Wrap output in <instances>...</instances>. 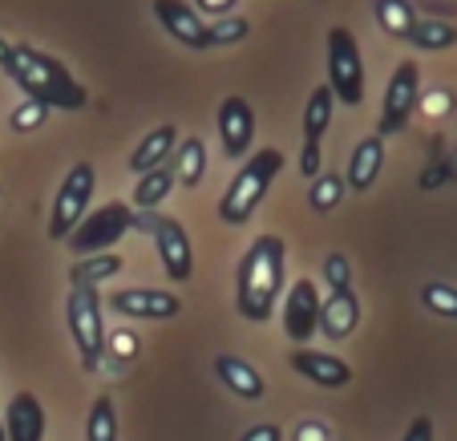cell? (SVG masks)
I'll use <instances>...</instances> for the list:
<instances>
[{
  "instance_id": "obj_12",
  "label": "cell",
  "mask_w": 457,
  "mask_h": 441,
  "mask_svg": "<svg viewBox=\"0 0 457 441\" xmlns=\"http://www.w3.org/2000/svg\"><path fill=\"white\" fill-rule=\"evenodd\" d=\"M110 308L118 316H134V320H170L182 312V300L158 287H121L110 295Z\"/></svg>"
},
{
  "instance_id": "obj_18",
  "label": "cell",
  "mask_w": 457,
  "mask_h": 441,
  "mask_svg": "<svg viewBox=\"0 0 457 441\" xmlns=\"http://www.w3.org/2000/svg\"><path fill=\"white\" fill-rule=\"evenodd\" d=\"M215 377L235 393V397H243V401H259L263 393H268L263 372H259L255 364H247L243 356H231V353H223L215 361Z\"/></svg>"
},
{
  "instance_id": "obj_19",
  "label": "cell",
  "mask_w": 457,
  "mask_h": 441,
  "mask_svg": "<svg viewBox=\"0 0 457 441\" xmlns=\"http://www.w3.org/2000/svg\"><path fill=\"white\" fill-rule=\"evenodd\" d=\"M174 146H179V130H174L170 121H166V126H154V130H150L146 138L134 146V154H129V171H134V174L158 171V166L170 162Z\"/></svg>"
},
{
  "instance_id": "obj_3",
  "label": "cell",
  "mask_w": 457,
  "mask_h": 441,
  "mask_svg": "<svg viewBox=\"0 0 457 441\" xmlns=\"http://www.w3.org/2000/svg\"><path fill=\"white\" fill-rule=\"evenodd\" d=\"M284 150L276 146H263L255 150V154L247 158V162L235 171V179L227 182V191H223V203H219V219L231 227H243L251 215L259 211V203L268 199L271 191V182H276V174L284 171Z\"/></svg>"
},
{
  "instance_id": "obj_33",
  "label": "cell",
  "mask_w": 457,
  "mask_h": 441,
  "mask_svg": "<svg viewBox=\"0 0 457 441\" xmlns=\"http://www.w3.org/2000/svg\"><path fill=\"white\" fill-rule=\"evenodd\" d=\"M239 441H284V429L279 425H251V429H243V437Z\"/></svg>"
},
{
  "instance_id": "obj_26",
  "label": "cell",
  "mask_w": 457,
  "mask_h": 441,
  "mask_svg": "<svg viewBox=\"0 0 457 441\" xmlns=\"http://www.w3.org/2000/svg\"><path fill=\"white\" fill-rule=\"evenodd\" d=\"M86 441H118V409L113 397H94L89 405V421H86Z\"/></svg>"
},
{
  "instance_id": "obj_14",
  "label": "cell",
  "mask_w": 457,
  "mask_h": 441,
  "mask_svg": "<svg viewBox=\"0 0 457 441\" xmlns=\"http://www.w3.org/2000/svg\"><path fill=\"white\" fill-rule=\"evenodd\" d=\"M361 324V295L353 287L345 292H328V300H320V324H316V337H328V340H348Z\"/></svg>"
},
{
  "instance_id": "obj_17",
  "label": "cell",
  "mask_w": 457,
  "mask_h": 441,
  "mask_svg": "<svg viewBox=\"0 0 457 441\" xmlns=\"http://www.w3.org/2000/svg\"><path fill=\"white\" fill-rule=\"evenodd\" d=\"M380 166H385V138H380V134H369V138H361L353 146V154H348L345 187H353V191H369L372 182H377Z\"/></svg>"
},
{
  "instance_id": "obj_32",
  "label": "cell",
  "mask_w": 457,
  "mask_h": 441,
  "mask_svg": "<svg viewBox=\"0 0 457 441\" xmlns=\"http://www.w3.org/2000/svg\"><path fill=\"white\" fill-rule=\"evenodd\" d=\"M300 174L303 179H320V174H324V158H320V146H303L300 150Z\"/></svg>"
},
{
  "instance_id": "obj_15",
  "label": "cell",
  "mask_w": 457,
  "mask_h": 441,
  "mask_svg": "<svg viewBox=\"0 0 457 441\" xmlns=\"http://www.w3.org/2000/svg\"><path fill=\"white\" fill-rule=\"evenodd\" d=\"M287 364H292V372L308 377L312 385H324V389H345V385L353 381V369H348L340 356L316 353V348H292Z\"/></svg>"
},
{
  "instance_id": "obj_1",
  "label": "cell",
  "mask_w": 457,
  "mask_h": 441,
  "mask_svg": "<svg viewBox=\"0 0 457 441\" xmlns=\"http://www.w3.org/2000/svg\"><path fill=\"white\" fill-rule=\"evenodd\" d=\"M0 70L12 78V86L25 94V102H37V105H45V110L78 113V110H86V102H89V89L73 78L65 61L49 57V53L33 49V45H25V41H12L9 61H4Z\"/></svg>"
},
{
  "instance_id": "obj_28",
  "label": "cell",
  "mask_w": 457,
  "mask_h": 441,
  "mask_svg": "<svg viewBox=\"0 0 457 441\" xmlns=\"http://www.w3.org/2000/svg\"><path fill=\"white\" fill-rule=\"evenodd\" d=\"M247 33H251V21L247 17H219L215 25H207V41H211V49L215 45H239V41H247Z\"/></svg>"
},
{
  "instance_id": "obj_8",
  "label": "cell",
  "mask_w": 457,
  "mask_h": 441,
  "mask_svg": "<svg viewBox=\"0 0 457 441\" xmlns=\"http://www.w3.org/2000/svg\"><path fill=\"white\" fill-rule=\"evenodd\" d=\"M94 187H97V171L89 162H78L65 182L57 187V199L49 211V239L65 243L73 235V227L89 215V203H94Z\"/></svg>"
},
{
  "instance_id": "obj_27",
  "label": "cell",
  "mask_w": 457,
  "mask_h": 441,
  "mask_svg": "<svg viewBox=\"0 0 457 441\" xmlns=\"http://www.w3.org/2000/svg\"><path fill=\"white\" fill-rule=\"evenodd\" d=\"M345 199V174L328 171V174H320V179H312V191H308V203L312 211H320V215H328L337 203Z\"/></svg>"
},
{
  "instance_id": "obj_5",
  "label": "cell",
  "mask_w": 457,
  "mask_h": 441,
  "mask_svg": "<svg viewBox=\"0 0 457 441\" xmlns=\"http://www.w3.org/2000/svg\"><path fill=\"white\" fill-rule=\"evenodd\" d=\"M129 231H134V207L113 199V203H102V207L89 211V215L73 227V235L65 243H70V255L89 260V255H105V251L126 239Z\"/></svg>"
},
{
  "instance_id": "obj_21",
  "label": "cell",
  "mask_w": 457,
  "mask_h": 441,
  "mask_svg": "<svg viewBox=\"0 0 457 441\" xmlns=\"http://www.w3.org/2000/svg\"><path fill=\"white\" fill-rule=\"evenodd\" d=\"M332 113H337V97L328 86H316L303 105V146H320V138L328 134Z\"/></svg>"
},
{
  "instance_id": "obj_29",
  "label": "cell",
  "mask_w": 457,
  "mask_h": 441,
  "mask_svg": "<svg viewBox=\"0 0 457 441\" xmlns=\"http://www.w3.org/2000/svg\"><path fill=\"white\" fill-rule=\"evenodd\" d=\"M421 304L429 312H437V316H449V320H457V287H449V284H425L421 287Z\"/></svg>"
},
{
  "instance_id": "obj_9",
  "label": "cell",
  "mask_w": 457,
  "mask_h": 441,
  "mask_svg": "<svg viewBox=\"0 0 457 441\" xmlns=\"http://www.w3.org/2000/svg\"><path fill=\"white\" fill-rule=\"evenodd\" d=\"M417 102H421V70H417V61H401L385 86V102H380V138H393L405 130Z\"/></svg>"
},
{
  "instance_id": "obj_4",
  "label": "cell",
  "mask_w": 457,
  "mask_h": 441,
  "mask_svg": "<svg viewBox=\"0 0 457 441\" xmlns=\"http://www.w3.org/2000/svg\"><path fill=\"white\" fill-rule=\"evenodd\" d=\"M65 320H70V340L81 356V369L97 372L105 348H110V332H105V316H102V292L97 287H70Z\"/></svg>"
},
{
  "instance_id": "obj_22",
  "label": "cell",
  "mask_w": 457,
  "mask_h": 441,
  "mask_svg": "<svg viewBox=\"0 0 457 441\" xmlns=\"http://www.w3.org/2000/svg\"><path fill=\"white\" fill-rule=\"evenodd\" d=\"M179 154H174V182H182V187H199L203 179H207V146H203V138H182L179 146Z\"/></svg>"
},
{
  "instance_id": "obj_34",
  "label": "cell",
  "mask_w": 457,
  "mask_h": 441,
  "mask_svg": "<svg viewBox=\"0 0 457 441\" xmlns=\"http://www.w3.org/2000/svg\"><path fill=\"white\" fill-rule=\"evenodd\" d=\"M235 4H239V0H195L199 17H203V12H211V17H231Z\"/></svg>"
},
{
  "instance_id": "obj_36",
  "label": "cell",
  "mask_w": 457,
  "mask_h": 441,
  "mask_svg": "<svg viewBox=\"0 0 457 441\" xmlns=\"http://www.w3.org/2000/svg\"><path fill=\"white\" fill-rule=\"evenodd\" d=\"M9 49H12V41H4V37H0V65L9 61Z\"/></svg>"
},
{
  "instance_id": "obj_25",
  "label": "cell",
  "mask_w": 457,
  "mask_h": 441,
  "mask_svg": "<svg viewBox=\"0 0 457 441\" xmlns=\"http://www.w3.org/2000/svg\"><path fill=\"white\" fill-rule=\"evenodd\" d=\"M377 25H380V33H388L393 41H405L409 29L417 25V9L409 0H377Z\"/></svg>"
},
{
  "instance_id": "obj_31",
  "label": "cell",
  "mask_w": 457,
  "mask_h": 441,
  "mask_svg": "<svg viewBox=\"0 0 457 441\" xmlns=\"http://www.w3.org/2000/svg\"><path fill=\"white\" fill-rule=\"evenodd\" d=\"M45 118H49V110H45V105L25 102V105H17V110H12L9 126H12L17 134H25V130H37V126H45Z\"/></svg>"
},
{
  "instance_id": "obj_37",
  "label": "cell",
  "mask_w": 457,
  "mask_h": 441,
  "mask_svg": "<svg viewBox=\"0 0 457 441\" xmlns=\"http://www.w3.org/2000/svg\"><path fill=\"white\" fill-rule=\"evenodd\" d=\"M0 441H9V437H4V421H0Z\"/></svg>"
},
{
  "instance_id": "obj_10",
  "label": "cell",
  "mask_w": 457,
  "mask_h": 441,
  "mask_svg": "<svg viewBox=\"0 0 457 441\" xmlns=\"http://www.w3.org/2000/svg\"><path fill=\"white\" fill-rule=\"evenodd\" d=\"M219 138H223L227 158H251V142H255V110L247 97L231 94L219 102Z\"/></svg>"
},
{
  "instance_id": "obj_16",
  "label": "cell",
  "mask_w": 457,
  "mask_h": 441,
  "mask_svg": "<svg viewBox=\"0 0 457 441\" xmlns=\"http://www.w3.org/2000/svg\"><path fill=\"white\" fill-rule=\"evenodd\" d=\"M4 437L9 441H45V405L33 393H17L4 409Z\"/></svg>"
},
{
  "instance_id": "obj_24",
  "label": "cell",
  "mask_w": 457,
  "mask_h": 441,
  "mask_svg": "<svg viewBox=\"0 0 457 441\" xmlns=\"http://www.w3.org/2000/svg\"><path fill=\"white\" fill-rule=\"evenodd\" d=\"M121 271V260L113 251L105 255H89V260L73 263L70 268V287H102V279H113Z\"/></svg>"
},
{
  "instance_id": "obj_7",
  "label": "cell",
  "mask_w": 457,
  "mask_h": 441,
  "mask_svg": "<svg viewBox=\"0 0 457 441\" xmlns=\"http://www.w3.org/2000/svg\"><path fill=\"white\" fill-rule=\"evenodd\" d=\"M324 86L332 89V97L340 105L364 102V57H361L356 37L345 25L328 29V81Z\"/></svg>"
},
{
  "instance_id": "obj_35",
  "label": "cell",
  "mask_w": 457,
  "mask_h": 441,
  "mask_svg": "<svg viewBox=\"0 0 457 441\" xmlns=\"http://www.w3.org/2000/svg\"><path fill=\"white\" fill-rule=\"evenodd\" d=\"M401 441H433V421L429 417H413V425L405 429V437Z\"/></svg>"
},
{
  "instance_id": "obj_13",
  "label": "cell",
  "mask_w": 457,
  "mask_h": 441,
  "mask_svg": "<svg viewBox=\"0 0 457 441\" xmlns=\"http://www.w3.org/2000/svg\"><path fill=\"white\" fill-rule=\"evenodd\" d=\"M154 17L174 41H182L187 49H211L207 41V21L199 17V9H190L187 0H154Z\"/></svg>"
},
{
  "instance_id": "obj_2",
  "label": "cell",
  "mask_w": 457,
  "mask_h": 441,
  "mask_svg": "<svg viewBox=\"0 0 457 441\" xmlns=\"http://www.w3.org/2000/svg\"><path fill=\"white\" fill-rule=\"evenodd\" d=\"M287 284V243L279 235H259L239 260L235 276V308L243 320L268 324Z\"/></svg>"
},
{
  "instance_id": "obj_23",
  "label": "cell",
  "mask_w": 457,
  "mask_h": 441,
  "mask_svg": "<svg viewBox=\"0 0 457 441\" xmlns=\"http://www.w3.org/2000/svg\"><path fill=\"white\" fill-rule=\"evenodd\" d=\"M405 41L417 45V49H425V53L453 49V45H457V25H449V21H437V17H417V25L409 29Z\"/></svg>"
},
{
  "instance_id": "obj_30",
  "label": "cell",
  "mask_w": 457,
  "mask_h": 441,
  "mask_svg": "<svg viewBox=\"0 0 457 441\" xmlns=\"http://www.w3.org/2000/svg\"><path fill=\"white\" fill-rule=\"evenodd\" d=\"M324 284H328V292L353 287V263H348L345 251H332L328 260H324Z\"/></svg>"
},
{
  "instance_id": "obj_6",
  "label": "cell",
  "mask_w": 457,
  "mask_h": 441,
  "mask_svg": "<svg viewBox=\"0 0 457 441\" xmlns=\"http://www.w3.org/2000/svg\"><path fill=\"white\" fill-rule=\"evenodd\" d=\"M134 231H150L162 271L174 284H187L195 271V247H190V235L182 231L179 219L158 215V211H134Z\"/></svg>"
},
{
  "instance_id": "obj_20",
  "label": "cell",
  "mask_w": 457,
  "mask_h": 441,
  "mask_svg": "<svg viewBox=\"0 0 457 441\" xmlns=\"http://www.w3.org/2000/svg\"><path fill=\"white\" fill-rule=\"evenodd\" d=\"M174 191V166H158V171H146L134 179V199H129V207L134 211H158L166 203V195Z\"/></svg>"
},
{
  "instance_id": "obj_11",
  "label": "cell",
  "mask_w": 457,
  "mask_h": 441,
  "mask_svg": "<svg viewBox=\"0 0 457 441\" xmlns=\"http://www.w3.org/2000/svg\"><path fill=\"white\" fill-rule=\"evenodd\" d=\"M320 324V292L312 279H295L292 292L284 300V332L295 348H308V340L316 337Z\"/></svg>"
}]
</instances>
